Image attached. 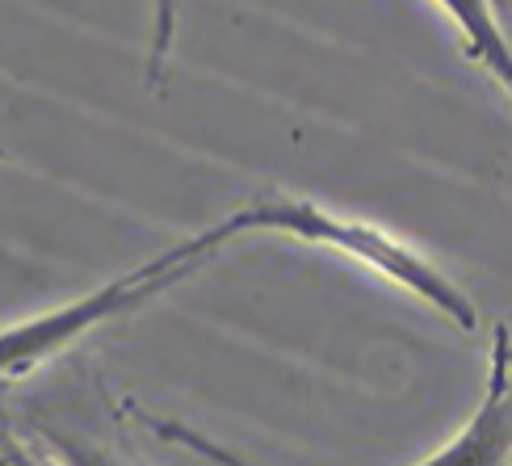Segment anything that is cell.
<instances>
[{
	"label": "cell",
	"mask_w": 512,
	"mask_h": 466,
	"mask_svg": "<svg viewBox=\"0 0 512 466\" xmlns=\"http://www.w3.org/2000/svg\"><path fill=\"white\" fill-rule=\"evenodd\" d=\"M240 236H286V240H303L315 248L340 252V257L357 261L361 269L378 273L382 282L399 286L403 294H412L416 303L437 311L441 320H450L458 332H475L479 328V311L450 273L433 265L416 244L391 236L387 227H378L370 219L345 215L332 210L315 198H298V194H256L240 210H231Z\"/></svg>",
	"instance_id": "obj_1"
},
{
	"label": "cell",
	"mask_w": 512,
	"mask_h": 466,
	"mask_svg": "<svg viewBox=\"0 0 512 466\" xmlns=\"http://www.w3.org/2000/svg\"><path fill=\"white\" fill-rule=\"evenodd\" d=\"M458 30L462 55L492 76L504 97L512 101V42L504 34V21L496 13V0H433Z\"/></svg>",
	"instance_id": "obj_3"
},
{
	"label": "cell",
	"mask_w": 512,
	"mask_h": 466,
	"mask_svg": "<svg viewBox=\"0 0 512 466\" xmlns=\"http://www.w3.org/2000/svg\"><path fill=\"white\" fill-rule=\"evenodd\" d=\"M177 5L181 0H152V42H147V84L152 89L168 72V55H173L177 38Z\"/></svg>",
	"instance_id": "obj_4"
},
{
	"label": "cell",
	"mask_w": 512,
	"mask_h": 466,
	"mask_svg": "<svg viewBox=\"0 0 512 466\" xmlns=\"http://www.w3.org/2000/svg\"><path fill=\"white\" fill-rule=\"evenodd\" d=\"M0 466H68V462L38 454L34 446H26V441L13 433H0Z\"/></svg>",
	"instance_id": "obj_5"
},
{
	"label": "cell",
	"mask_w": 512,
	"mask_h": 466,
	"mask_svg": "<svg viewBox=\"0 0 512 466\" xmlns=\"http://www.w3.org/2000/svg\"><path fill=\"white\" fill-rule=\"evenodd\" d=\"M231 240H240L236 219H223L206 231L177 240L173 248L156 252L152 261H143L135 269L118 273L105 286L80 294L72 303H59L30 320H17L9 328H0V383H17V378H30L42 366H51L59 353H68L76 341H84L89 332L105 328L118 315H131L143 303L160 299L164 290H173L177 282L194 278L202 265H210L219 257V248H227Z\"/></svg>",
	"instance_id": "obj_2"
}]
</instances>
